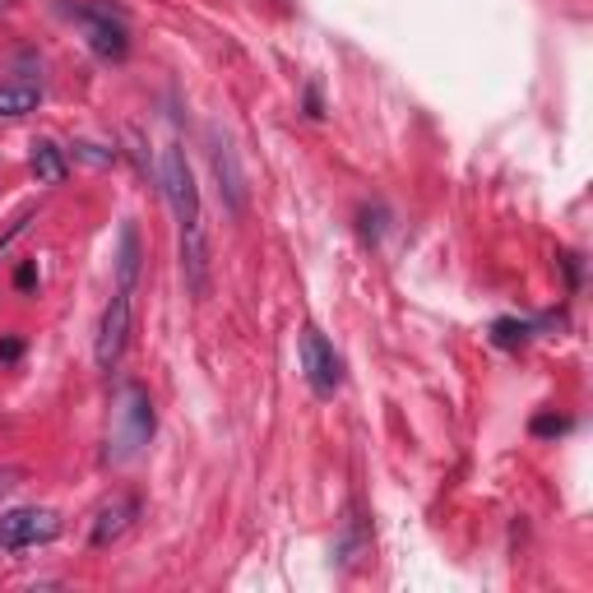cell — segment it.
<instances>
[{
  "mask_svg": "<svg viewBox=\"0 0 593 593\" xmlns=\"http://www.w3.org/2000/svg\"><path fill=\"white\" fill-rule=\"evenodd\" d=\"M301 371L320 399L339 394V385H343V358L334 353V343H329L320 329H306L301 334Z\"/></svg>",
  "mask_w": 593,
  "mask_h": 593,
  "instance_id": "5b68a950",
  "label": "cell"
},
{
  "mask_svg": "<svg viewBox=\"0 0 593 593\" xmlns=\"http://www.w3.org/2000/svg\"><path fill=\"white\" fill-rule=\"evenodd\" d=\"M61 10L75 19V24L84 29V37H89V47L102 56V61H121L130 52V33L121 19L107 10V6H84V0H61Z\"/></svg>",
  "mask_w": 593,
  "mask_h": 593,
  "instance_id": "3957f363",
  "label": "cell"
},
{
  "mask_svg": "<svg viewBox=\"0 0 593 593\" xmlns=\"http://www.w3.org/2000/svg\"><path fill=\"white\" fill-rule=\"evenodd\" d=\"M37 102H42L37 84H0V117H6V121L37 112Z\"/></svg>",
  "mask_w": 593,
  "mask_h": 593,
  "instance_id": "9c48e42d",
  "label": "cell"
},
{
  "mask_svg": "<svg viewBox=\"0 0 593 593\" xmlns=\"http://www.w3.org/2000/svg\"><path fill=\"white\" fill-rule=\"evenodd\" d=\"M29 167L42 186H61L65 182V153L52 144V140H33V153H29Z\"/></svg>",
  "mask_w": 593,
  "mask_h": 593,
  "instance_id": "ba28073f",
  "label": "cell"
},
{
  "mask_svg": "<svg viewBox=\"0 0 593 593\" xmlns=\"http://www.w3.org/2000/svg\"><path fill=\"white\" fill-rule=\"evenodd\" d=\"M117 278H121V288H130V293H135V278H140V228H135V223H125V228H121Z\"/></svg>",
  "mask_w": 593,
  "mask_h": 593,
  "instance_id": "30bf717a",
  "label": "cell"
},
{
  "mask_svg": "<svg viewBox=\"0 0 593 593\" xmlns=\"http://www.w3.org/2000/svg\"><path fill=\"white\" fill-rule=\"evenodd\" d=\"M33 283H37V265H33V260H24V265L14 270V288L19 293H33Z\"/></svg>",
  "mask_w": 593,
  "mask_h": 593,
  "instance_id": "4fadbf2b",
  "label": "cell"
},
{
  "mask_svg": "<svg viewBox=\"0 0 593 593\" xmlns=\"http://www.w3.org/2000/svg\"><path fill=\"white\" fill-rule=\"evenodd\" d=\"M19 353H24V343H19V339H6V343H0V362H19Z\"/></svg>",
  "mask_w": 593,
  "mask_h": 593,
  "instance_id": "5bb4252c",
  "label": "cell"
},
{
  "mask_svg": "<svg viewBox=\"0 0 593 593\" xmlns=\"http://www.w3.org/2000/svg\"><path fill=\"white\" fill-rule=\"evenodd\" d=\"M56 534H61V515H56V510H37V505H24V510L0 515V542H6L10 552H24V547L52 542Z\"/></svg>",
  "mask_w": 593,
  "mask_h": 593,
  "instance_id": "8992f818",
  "label": "cell"
},
{
  "mask_svg": "<svg viewBox=\"0 0 593 593\" xmlns=\"http://www.w3.org/2000/svg\"><path fill=\"white\" fill-rule=\"evenodd\" d=\"M19 6V0H0V10H14Z\"/></svg>",
  "mask_w": 593,
  "mask_h": 593,
  "instance_id": "9a60e30c",
  "label": "cell"
},
{
  "mask_svg": "<svg viewBox=\"0 0 593 593\" xmlns=\"http://www.w3.org/2000/svg\"><path fill=\"white\" fill-rule=\"evenodd\" d=\"M158 182H163V195L172 200V213H177V223H182V278H186L190 297H209V237H205L200 186H195V172L177 144L163 149Z\"/></svg>",
  "mask_w": 593,
  "mask_h": 593,
  "instance_id": "6da1fadb",
  "label": "cell"
},
{
  "mask_svg": "<svg viewBox=\"0 0 593 593\" xmlns=\"http://www.w3.org/2000/svg\"><path fill=\"white\" fill-rule=\"evenodd\" d=\"M524 339H529V325H515V320H496V343L515 348V343H524Z\"/></svg>",
  "mask_w": 593,
  "mask_h": 593,
  "instance_id": "8fae6325",
  "label": "cell"
},
{
  "mask_svg": "<svg viewBox=\"0 0 593 593\" xmlns=\"http://www.w3.org/2000/svg\"><path fill=\"white\" fill-rule=\"evenodd\" d=\"M561 431H570V422H565V417H552V413L534 417V436H561Z\"/></svg>",
  "mask_w": 593,
  "mask_h": 593,
  "instance_id": "7c38bea8",
  "label": "cell"
},
{
  "mask_svg": "<svg viewBox=\"0 0 593 593\" xmlns=\"http://www.w3.org/2000/svg\"><path fill=\"white\" fill-rule=\"evenodd\" d=\"M153 436V404L140 385H125L117 394V413H112V436H107V454L117 459H135Z\"/></svg>",
  "mask_w": 593,
  "mask_h": 593,
  "instance_id": "7a4b0ae2",
  "label": "cell"
},
{
  "mask_svg": "<svg viewBox=\"0 0 593 593\" xmlns=\"http://www.w3.org/2000/svg\"><path fill=\"white\" fill-rule=\"evenodd\" d=\"M130 519H135V501H130V496L107 501L102 510H98V519H94V534H89V542H94V547L117 542V538L130 529Z\"/></svg>",
  "mask_w": 593,
  "mask_h": 593,
  "instance_id": "52a82bcc",
  "label": "cell"
},
{
  "mask_svg": "<svg viewBox=\"0 0 593 593\" xmlns=\"http://www.w3.org/2000/svg\"><path fill=\"white\" fill-rule=\"evenodd\" d=\"M125 339H130V288H117L112 301L102 306L98 339H94V362H98V371H112V366L121 362Z\"/></svg>",
  "mask_w": 593,
  "mask_h": 593,
  "instance_id": "277c9868",
  "label": "cell"
}]
</instances>
